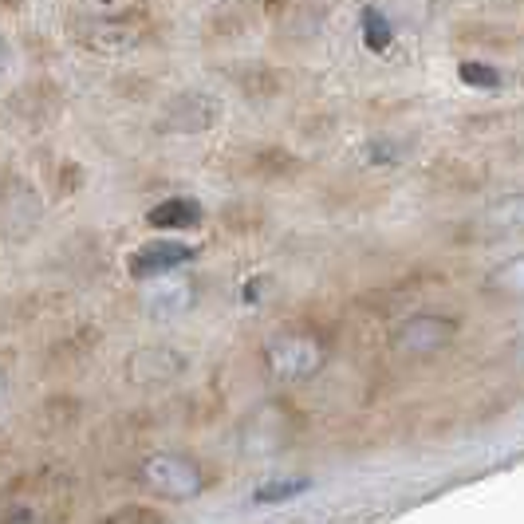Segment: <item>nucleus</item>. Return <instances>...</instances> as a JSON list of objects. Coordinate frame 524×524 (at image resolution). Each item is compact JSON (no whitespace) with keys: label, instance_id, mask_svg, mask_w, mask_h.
I'll return each instance as SVG.
<instances>
[{"label":"nucleus","instance_id":"f257e3e1","mask_svg":"<svg viewBox=\"0 0 524 524\" xmlns=\"http://www.w3.org/2000/svg\"><path fill=\"white\" fill-rule=\"evenodd\" d=\"M142 477L166 501H194L205 489L201 469L190 458H182V454H150L142 461Z\"/></svg>","mask_w":524,"mask_h":524},{"label":"nucleus","instance_id":"f03ea898","mask_svg":"<svg viewBox=\"0 0 524 524\" xmlns=\"http://www.w3.org/2000/svg\"><path fill=\"white\" fill-rule=\"evenodd\" d=\"M324 367V343L312 335H284L268 347V375L276 383H308Z\"/></svg>","mask_w":524,"mask_h":524},{"label":"nucleus","instance_id":"7ed1b4c3","mask_svg":"<svg viewBox=\"0 0 524 524\" xmlns=\"http://www.w3.org/2000/svg\"><path fill=\"white\" fill-rule=\"evenodd\" d=\"M197 292L194 280L186 276H170V272H154L142 280V308L146 316L154 320H174V316H186L194 308Z\"/></svg>","mask_w":524,"mask_h":524},{"label":"nucleus","instance_id":"20e7f679","mask_svg":"<svg viewBox=\"0 0 524 524\" xmlns=\"http://www.w3.org/2000/svg\"><path fill=\"white\" fill-rule=\"evenodd\" d=\"M454 335H458V324L450 316L422 312V316H410L402 328L394 331V347L402 355H434V351L450 347Z\"/></svg>","mask_w":524,"mask_h":524},{"label":"nucleus","instance_id":"39448f33","mask_svg":"<svg viewBox=\"0 0 524 524\" xmlns=\"http://www.w3.org/2000/svg\"><path fill=\"white\" fill-rule=\"evenodd\" d=\"M186 371V355L174 347H138L127 355V379L134 387H162L182 379Z\"/></svg>","mask_w":524,"mask_h":524},{"label":"nucleus","instance_id":"423d86ee","mask_svg":"<svg viewBox=\"0 0 524 524\" xmlns=\"http://www.w3.org/2000/svg\"><path fill=\"white\" fill-rule=\"evenodd\" d=\"M194 257H197L194 245H182V241H150V245H142L131 257V276L134 280H146V276H154V272H174V268H182V264L194 261Z\"/></svg>","mask_w":524,"mask_h":524},{"label":"nucleus","instance_id":"0eeeda50","mask_svg":"<svg viewBox=\"0 0 524 524\" xmlns=\"http://www.w3.org/2000/svg\"><path fill=\"white\" fill-rule=\"evenodd\" d=\"M146 221L154 229H194L197 221H201V205H197L194 197H166L162 205H154L146 213Z\"/></svg>","mask_w":524,"mask_h":524},{"label":"nucleus","instance_id":"6e6552de","mask_svg":"<svg viewBox=\"0 0 524 524\" xmlns=\"http://www.w3.org/2000/svg\"><path fill=\"white\" fill-rule=\"evenodd\" d=\"M434 12V0H387L383 4V16L391 20V28H422Z\"/></svg>","mask_w":524,"mask_h":524},{"label":"nucleus","instance_id":"1a4fd4ad","mask_svg":"<svg viewBox=\"0 0 524 524\" xmlns=\"http://www.w3.org/2000/svg\"><path fill=\"white\" fill-rule=\"evenodd\" d=\"M300 493H308V477H272V481L257 485L253 501L257 505H284V501H292Z\"/></svg>","mask_w":524,"mask_h":524},{"label":"nucleus","instance_id":"9d476101","mask_svg":"<svg viewBox=\"0 0 524 524\" xmlns=\"http://www.w3.org/2000/svg\"><path fill=\"white\" fill-rule=\"evenodd\" d=\"M363 44L371 48V52H387L394 40V28L391 20L383 16V8H363Z\"/></svg>","mask_w":524,"mask_h":524},{"label":"nucleus","instance_id":"9b49d317","mask_svg":"<svg viewBox=\"0 0 524 524\" xmlns=\"http://www.w3.org/2000/svg\"><path fill=\"white\" fill-rule=\"evenodd\" d=\"M458 79L465 87H477V91H501V71L489 64H477V60H469V64L458 67Z\"/></svg>","mask_w":524,"mask_h":524},{"label":"nucleus","instance_id":"f8f14e48","mask_svg":"<svg viewBox=\"0 0 524 524\" xmlns=\"http://www.w3.org/2000/svg\"><path fill=\"white\" fill-rule=\"evenodd\" d=\"M4 64H8V44H4V36H0V71H4Z\"/></svg>","mask_w":524,"mask_h":524},{"label":"nucleus","instance_id":"ddd939ff","mask_svg":"<svg viewBox=\"0 0 524 524\" xmlns=\"http://www.w3.org/2000/svg\"><path fill=\"white\" fill-rule=\"evenodd\" d=\"M0 391H4V383H0Z\"/></svg>","mask_w":524,"mask_h":524}]
</instances>
